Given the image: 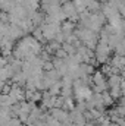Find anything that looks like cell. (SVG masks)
Returning <instances> with one entry per match:
<instances>
[{"label": "cell", "instance_id": "1", "mask_svg": "<svg viewBox=\"0 0 125 126\" xmlns=\"http://www.w3.org/2000/svg\"><path fill=\"white\" fill-rule=\"evenodd\" d=\"M94 85H102V87H106V81H104V76L102 72H96L93 76Z\"/></svg>", "mask_w": 125, "mask_h": 126}, {"label": "cell", "instance_id": "2", "mask_svg": "<svg viewBox=\"0 0 125 126\" xmlns=\"http://www.w3.org/2000/svg\"><path fill=\"white\" fill-rule=\"evenodd\" d=\"M10 90H12V84H7V82H6V84L3 85V88L0 90V94H9Z\"/></svg>", "mask_w": 125, "mask_h": 126}, {"label": "cell", "instance_id": "3", "mask_svg": "<svg viewBox=\"0 0 125 126\" xmlns=\"http://www.w3.org/2000/svg\"><path fill=\"white\" fill-rule=\"evenodd\" d=\"M6 64H7V59H6L4 56H1V54H0V67H4Z\"/></svg>", "mask_w": 125, "mask_h": 126}, {"label": "cell", "instance_id": "4", "mask_svg": "<svg viewBox=\"0 0 125 126\" xmlns=\"http://www.w3.org/2000/svg\"><path fill=\"white\" fill-rule=\"evenodd\" d=\"M27 126H37V123H34V122H28Z\"/></svg>", "mask_w": 125, "mask_h": 126}]
</instances>
